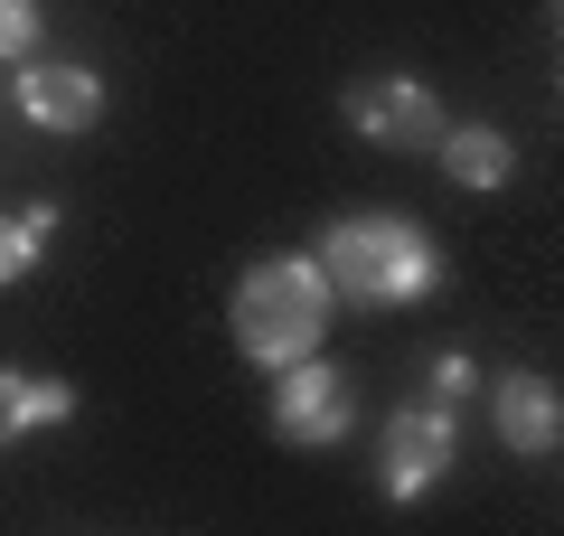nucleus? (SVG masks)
Masks as SVG:
<instances>
[{
  "label": "nucleus",
  "mask_w": 564,
  "mask_h": 536,
  "mask_svg": "<svg viewBox=\"0 0 564 536\" xmlns=\"http://www.w3.org/2000/svg\"><path fill=\"white\" fill-rule=\"evenodd\" d=\"M329 274V292L339 301H367V311H395V301H423L433 282H443V255H433V236H423L414 217H395V207H358V217H339L321 236V255H311Z\"/></svg>",
  "instance_id": "1"
},
{
  "label": "nucleus",
  "mask_w": 564,
  "mask_h": 536,
  "mask_svg": "<svg viewBox=\"0 0 564 536\" xmlns=\"http://www.w3.org/2000/svg\"><path fill=\"white\" fill-rule=\"evenodd\" d=\"M329 274L311 255H263L236 274V292H226V320H236V349L254 357V367H292V357L321 349L329 330Z\"/></svg>",
  "instance_id": "2"
},
{
  "label": "nucleus",
  "mask_w": 564,
  "mask_h": 536,
  "mask_svg": "<svg viewBox=\"0 0 564 536\" xmlns=\"http://www.w3.org/2000/svg\"><path fill=\"white\" fill-rule=\"evenodd\" d=\"M273 433L292 442V452L348 442L358 433V386H348V367H329L321 349L292 357V367H273Z\"/></svg>",
  "instance_id": "3"
},
{
  "label": "nucleus",
  "mask_w": 564,
  "mask_h": 536,
  "mask_svg": "<svg viewBox=\"0 0 564 536\" xmlns=\"http://www.w3.org/2000/svg\"><path fill=\"white\" fill-rule=\"evenodd\" d=\"M452 452H462V415L452 405H395L386 415V442H377V490L404 508L433 480H452Z\"/></svg>",
  "instance_id": "4"
},
{
  "label": "nucleus",
  "mask_w": 564,
  "mask_h": 536,
  "mask_svg": "<svg viewBox=\"0 0 564 536\" xmlns=\"http://www.w3.org/2000/svg\"><path fill=\"white\" fill-rule=\"evenodd\" d=\"M348 132L358 141H377V151H433V141H443V95H433V85L423 76H358L348 85Z\"/></svg>",
  "instance_id": "5"
},
{
  "label": "nucleus",
  "mask_w": 564,
  "mask_h": 536,
  "mask_svg": "<svg viewBox=\"0 0 564 536\" xmlns=\"http://www.w3.org/2000/svg\"><path fill=\"white\" fill-rule=\"evenodd\" d=\"M10 104H20V122H39V132H95V122H104V76H95V66L20 57V76H10Z\"/></svg>",
  "instance_id": "6"
},
{
  "label": "nucleus",
  "mask_w": 564,
  "mask_h": 536,
  "mask_svg": "<svg viewBox=\"0 0 564 536\" xmlns=\"http://www.w3.org/2000/svg\"><path fill=\"white\" fill-rule=\"evenodd\" d=\"M489 424H499L508 452L545 461V452L564 442V396H555L545 377H527V367H508V377H489Z\"/></svg>",
  "instance_id": "7"
},
{
  "label": "nucleus",
  "mask_w": 564,
  "mask_h": 536,
  "mask_svg": "<svg viewBox=\"0 0 564 536\" xmlns=\"http://www.w3.org/2000/svg\"><path fill=\"white\" fill-rule=\"evenodd\" d=\"M433 151H443V170L462 179V189H508V179H518V141H508L499 122H443Z\"/></svg>",
  "instance_id": "8"
},
{
  "label": "nucleus",
  "mask_w": 564,
  "mask_h": 536,
  "mask_svg": "<svg viewBox=\"0 0 564 536\" xmlns=\"http://www.w3.org/2000/svg\"><path fill=\"white\" fill-rule=\"evenodd\" d=\"M76 415V386L66 377H29V367H0V442L47 433V424Z\"/></svg>",
  "instance_id": "9"
},
{
  "label": "nucleus",
  "mask_w": 564,
  "mask_h": 536,
  "mask_svg": "<svg viewBox=\"0 0 564 536\" xmlns=\"http://www.w3.org/2000/svg\"><path fill=\"white\" fill-rule=\"evenodd\" d=\"M47 236H57V207H20V217H0V292H10V282H20L29 274V264H39V245Z\"/></svg>",
  "instance_id": "10"
},
{
  "label": "nucleus",
  "mask_w": 564,
  "mask_h": 536,
  "mask_svg": "<svg viewBox=\"0 0 564 536\" xmlns=\"http://www.w3.org/2000/svg\"><path fill=\"white\" fill-rule=\"evenodd\" d=\"M39 47V0H0V66H20Z\"/></svg>",
  "instance_id": "11"
},
{
  "label": "nucleus",
  "mask_w": 564,
  "mask_h": 536,
  "mask_svg": "<svg viewBox=\"0 0 564 536\" xmlns=\"http://www.w3.org/2000/svg\"><path fill=\"white\" fill-rule=\"evenodd\" d=\"M470 386H480V377H470V357H433V405H462Z\"/></svg>",
  "instance_id": "12"
}]
</instances>
